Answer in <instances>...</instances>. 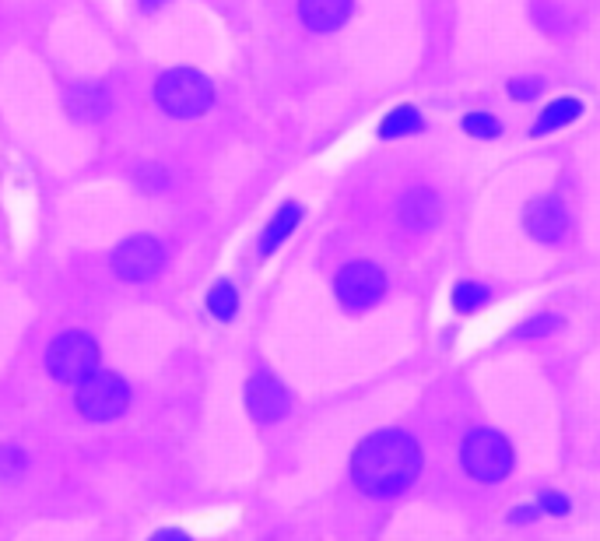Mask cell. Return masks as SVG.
Segmentation results:
<instances>
[{
	"label": "cell",
	"mask_w": 600,
	"mask_h": 541,
	"mask_svg": "<svg viewBox=\"0 0 600 541\" xmlns=\"http://www.w3.org/2000/svg\"><path fill=\"white\" fill-rule=\"evenodd\" d=\"M422 464L425 457L415 436L404 433V429H383V433L365 436L351 454V482L365 496L390 499L415 485V478L422 475Z\"/></svg>",
	"instance_id": "6da1fadb"
},
{
	"label": "cell",
	"mask_w": 600,
	"mask_h": 541,
	"mask_svg": "<svg viewBox=\"0 0 600 541\" xmlns=\"http://www.w3.org/2000/svg\"><path fill=\"white\" fill-rule=\"evenodd\" d=\"M155 99L176 120H193V116L208 113V106L215 102V88L193 67H176V71L162 74L155 85Z\"/></svg>",
	"instance_id": "7a4b0ae2"
},
{
	"label": "cell",
	"mask_w": 600,
	"mask_h": 541,
	"mask_svg": "<svg viewBox=\"0 0 600 541\" xmlns=\"http://www.w3.org/2000/svg\"><path fill=\"white\" fill-rule=\"evenodd\" d=\"M460 464L481 485H495L513 471V447L495 429H474L460 443Z\"/></svg>",
	"instance_id": "3957f363"
},
{
	"label": "cell",
	"mask_w": 600,
	"mask_h": 541,
	"mask_svg": "<svg viewBox=\"0 0 600 541\" xmlns=\"http://www.w3.org/2000/svg\"><path fill=\"white\" fill-rule=\"evenodd\" d=\"M74 404H78V412L85 415L88 422H113L127 412L130 387L116 373H99V369H95L92 376H85V380L78 383Z\"/></svg>",
	"instance_id": "277c9868"
},
{
	"label": "cell",
	"mask_w": 600,
	"mask_h": 541,
	"mask_svg": "<svg viewBox=\"0 0 600 541\" xmlns=\"http://www.w3.org/2000/svg\"><path fill=\"white\" fill-rule=\"evenodd\" d=\"M46 369L57 376L60 383H81L99 369V345L88 338L85 331H67L50 341L46 352Z\"/></svg>",
	"instance_id": "5b68a950"
},
{
	"label": "cell",
	"mask_w": 600,
	"mask_h": 541,
	"mask_svg": "<svg viewBox=\"0 0 600 541\" xmlns=\"http://www.w3.org/2000/svg\"><path fill=\"white\" fill-rule=\"evenodd\" d=\"M334 292H337V299H341L344 310H351V313L372 310L386 292L383 267L369 264V260H355V264H348L341 275H337Z\"/></svg>",
	"instance_id": "8992f818"
},
{
	"label": "cell",
	"mask_w": 600,
	"mask_h": 541,
	"mask_svg": "<svg viewBox=\"0 0 600 541\" xmlns=\"http://www.w3.org/2000/svg\"><path fill=\"white\" fill-rule=\"evenodd\" d=\"M165 250L155 236H130L113 250V271L123 282H148L162 271Z\"/></svg>",
	"instance_id": "52a82bcc"
},
{
	"label": "cell",
	"mask_w": 600,
	"mask_h": 541,
	"mask_svg": "<svg viewBox=\"0 0 600 541\" xmlns=\"http://www.w3.org/2000/svg\"><path fill=\"white\" fill-rule=\"evenodd\" d=\"M246 408H250V415L257 422L271 426V422H281L288 415L292 397H288V390L271 373H257L246 383Z\"/></svg>",
	"instance_id": "ba28073f"
},
{
	"label": "cell",
	"mask_w": 600,
	"mask_h": 541,
	"mask_svg": "<svg viewBox=\"0 0 600 541\" xmlns=\"http://www.w3.org/2000/svg\"><path fill=\"white\" fill-rule=\"evenodd\" d=\"M565 229H569V211H565V204L555 194L537 197L527 208V232L534 239H541V243H558L565 236Z\"/></svg>",
	"instance_id": "9c48e42d"
},
{
	"label": "cell",
	"mask_w": 600,
	"mask_h": 541,
	"mask_svg": "<svg viewBox=\"0 0 600 541\" xmlns=\"http://www.w3.org/2000/svg\"><path fill=\"white\" fill-rule=\"evenodd\" d=\"M397 215H400V225H408V229H415V232H425L439 222L443 204H439V197L432 194L429 187H411L408 194L400 197Z\"/></svg>",
	"instance_id": "30bf717a"
},
{
	"label": "cell",
	"mask_w": 600,
	"mask_h": 541,
	"mask_svg": "<svg viewBox=\"0 0 600 541\" xmlns=\"http://www.w3.org/2000/svg\"><path fill=\"white\" fill-rule=\"evenodd\" d=\"M299 15L306 22V29L334 32L348 22L351 0H299Z\"/></svg>",
	"instance_id": "8fae6325"
},
{
	"label": "cell",
	"mask_w": 600,
	"mask_h": 541,
	"mask_svg": "<svg viewBox=\"0 0 600 541\" xmlns=\"http://www.w3.org/2000/svg\"><path fill=\"white\" fill-rule=\"evenodd\" d=\"M67 109H71V116H78V120H99L109 109V95L102 92L99 85H74L71 92H67Z\"/></svg>",
	"instance_id": "7c38bea8"
},
{
	"label": "cell",
	"mask_w": 600,
	"mask_h": 541,
	"mask_svg": "<svg viewBox=\"0 0 600 541\" xmlns=\"http://www.w3.org/2000/svg\"><path fill=\"white\" fill-rule=\"evenodd\" d=\"M579 113H583L579 99H555V102H548V109H544V113L537 116V123H534V138H544V134H551V130L565 127V123H572Z\"/></svg>",
	"instance_id": "4fadbf2b"
},
{
	"label": "cell",
	"mask_w": 600,
	"mask_h": 541,
	"mask_svg": "<svg viewBox=\"0 0 600 541\" xmlns=\"http://www.w3.org/2000/svg\"><path fill=\"white\" fill-rule=\"evenodd\" d=\"M299 215H302V208H299V204H285V208H281L278 215H274V222L267 225V229H264V236H260V253H264V257H267V253H274V250H278V243H281V239H285L288 232H292L295 225H299Z\"/></svg>",
	"instance_id": "5bb4252c"
},
{
	"label": "cell",
	"mask_w": 600,
	"mask_h": 541,
	"mask_svg": "<svg viewBox=\"0 0 600 541\" xmlns=\"http://www.w3.org/2000/svg\"><path fill=\"white\" fill-rule=\"evenodd\" d=\"M422 127H425L422 113H418L415 106H400L379 123V134H383V138H408V134H418Z\"/></svg>",
	"instance_id": "9a60e30c"
},
{
	"label": "cell",
	"mask_w": 600,
	"mask_h": 541,
	"mask_svg": "<svg viewBox=\"0 0 600 541\" xmlns=\"http://www.w3.org/2000/svg\"><path fill=\"white\" fill-rule=\"evenodd\" d=\"M25 468H29V457H25V450L15 447V443H4V447H0V482H4V485L22 482Z\"/></svg>",
	"instance_id": "2e32d148"
},
{
	"label": "cell",
	"mask_w": 600,
	"mask_h": 541,
	"mask_svg": "<svg viewBox=\"0 0 600 541\" xmlns=\"http://www.w3.org/2000/svg\"><path fill=\"white\" fill-rule=\"evenodd\" d=\"M208 310L215 313L218 320H232L239 310V292L232 289L229 282H218L215 289L208 292Z\"/></svg>",
	"instance_id": "e0dca14e"
},
{
	"label": "cell",
	"mask_w": 600,
	"mask_h": 541,
	"mask_svg": "<svg viewBox=\"0 0 600 541\" xmlns=\"http://www.w3.org/2000/svg\"><path fill=\"white\" fill-rule=\"evenodd\" d=\"M488 299H492V292H488L485 285L460 282L457 289H453V310H457V313H474V310H481Z\"/></svg>",
	"instance_id": "ac0fdd59"
},
{
	"label": "cell",
	"mask_w": 600,
	"mask_h": 541,
	"mask_svg": "<svg viewBox=\"0 0 600 541\" xmlns=\"http://www.w3.org/2000/svg\"><path fill=\"white\" fill-rule=\"evenodd\" d=\"M464 130L471 138H495L502 130V123L488 113H471V116H464Z\"/></svg>",
	"instance_id": "d6986e66"
},
{
	"label": "cell",
	"mask_w": 600,
	"mask_h": 541,
	"mask_svg": "<svg viewBox=\"0 0 600 541\" xmlns=\"http://www.w3.org/2000/svg\"><path fill=\"white\" fill-rule=\"evenodd\" d=\"M537 510H541L544 517H565V513H569V499H565L562 492L544 489L541 496H537Z\"/></svg>",
	"instance_id": "ffe728a7"
},
{
	"label": "cell",
	"mask_w": 600,
	"mask_h": 541,
	"mask_svg": "<svg viewBox=\"0 0 600 541\" xmlns=\"http://www.w3.org/2000/svg\"><path fill=\"white\" fill-rule=\"evenodd\" d=\"M562 324L558 317H534L530 324L520 327V338H541V334H551L555 327Z\"/></svg>",
	"instance_id": "44dd1931"
},
{
	"label": "cell",
	"mask_w": 600,
	"mask_h": 541,
	"mask_svg": "<svg viewBox=\"0 0 600 541\" xmlns=\"http://www.w3.org/2000/svg\"><path fill=\"white\" fill-rule=\"evenodd\" d=\"M537 517H544L537 506H520V510H513L509 513V524H534Z\"/></svg>",
	"instance_id": "7402d4cb"
},
{
	"label": "cell",
	"mask_w": 600,
	"mask_h": 541,
	"mask_svg": "<svg viewBox=\"0 0 600 541\" xmlns=\"http://www.w3.org/2000/svg\"><path fill=\"white\" fill-rule=\"evenodd\" d=\"M537 81H513V85H509V95H513V99H534L537 95Z\"/></svg>",
	"instance_id": "603a6c76"
},
{
	"label": "cell",
	"mask_w": 600,
	"mask_h": 541,
	"mask_svg": "<svg viewBox=\"0 0 600 541\" xmlns=\"http://www.w3.org/2000/svg\"><path fill=\"white\" fill-rule=\"evenodd\" d=\"M148 541H193V538L186 531H176V527H162V531H155Z\"/></svg>",
	"instance_id": "cb8c5ba5"
},
{
	"label": "cell",
	"mask_w": 600,
	"mask_h": 541,
	"mask_svg": "<svg viewBox=\"0 0 600 541\" xmlns=\"http://www.w3.org/2000/svg\"><path fill=\"white\" fill-rule=\"evenodd\" d=\"M158 4H162V0H141V8H144V11H155Z\"/></svg>",
	"instance_id": "d4e9b609"
}]
</instances>
